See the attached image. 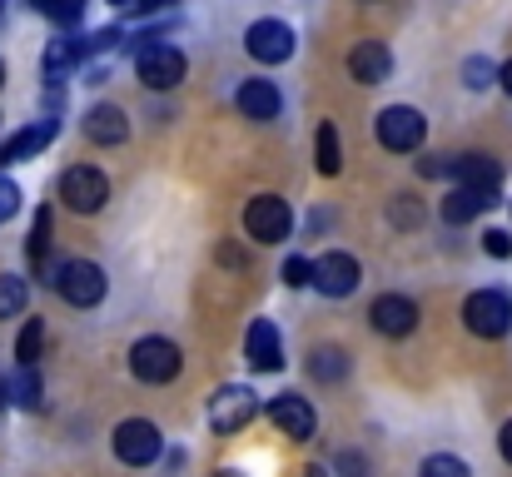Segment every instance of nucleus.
Segmentation results:
<instances>
[{
	"instance_id": "obj_1",
	"label": "nucleus",
	"mask_w": 512,
	"mask_h": 477,
	"mask_svg": "<svg viewBox=\"0 0 512 477\" xmlns=\"http://www.w3.org/2000/svg\"><path fill=\"white\" fill-rule=\"evenodd\" d=\"M50 284H55V294H60L70 309H95V304L105 299V289H110L105 269L90 264V259H65V264L55 269Z\"/></svg>"
},
{
	"instance_id": "obj_2",
	"label": "nucleus",
	"mask_w": 512,
	"mask_h": 477,
	"mask_svg": "<svg viewBox=\"0 0 512 477\" xmlns=\"http://www.w3.org/2000/svg\"><path fill=\"white\" fill-rule=\"evenodd\" d=\"M179 368H184V358H179V348H174L170 338H140V343L130 348V373H135L140 383H150V388L174 383Z\"/></svg>"
},
{
	"instance_id": "obj_3",
	"label": "nucleus",
	"mask_w": 512,
	"mask_h": 477,
	"mask_svg": "<svg viewBox=\"0 0 512 477\" xmlns=\"http://www.w3.org/2000/svg\"><path fill=\"white\" fill-rule=\"evenodd\" d=\"M373 135H378V145H383V150H393V155H408V150H418V145H423V135H428V120H423L413 105H388V110L378 115Z\"/></svg>"
},
{
	"instance_id": "obj_4",
	"label": "nucleus",
	"mask_w": 512,
	"mask_h": 477,
	"mask_svg": "<svg viewBox=\"0 0 512 477\" xmlns=\"http://www.w3.org/2000/svg\"><path fill=\"white\" fill-rule=\"evenodd\" d=\"M244 229H249V239H259V244H284L289 229H294V214H289V204H284L279 194H254V199L244 204Z\"/></svg>"
},
{
	"instance_id": "obj_5",
	"label": "nucleus",
	"mask_w": 512,
	"mask_h": 477,
	"mask_svg": "<svg viewBox=\"0 0 512 477\" xmlns=\"http://www.w3.org/2000/svg\"><path fill=\"white\" fill-rule=\"evenodd\" d=\"M60 199H65L75 214H95V209H105V199H110V179H105L95 164H70V169L60 174Z\"/></svg>"
},
{
	"instance_id": "obj_6",
	"label": "nucleus",
	"mask_w": 512,
	"mask_h": 477,
	"mask_svg": "<svg viewBox=\"0 0 512 477\" xmlns=\"http://www.w3.org/2000/svg\"><path fill=\"white\" fill-rule=\"evenodd\" d=\"M160 448H165V438H160V428L150 418H125L115 428V458L125 468H150L160 458Z\"/></svg>"
},
{
	"instance_id": "obj_7",
	"label": "nucleus",
	"mask_w": 512,
	"mask_h": 477,
	"mask_svg": "<svg viewBox=\"0 0 512 477\" xmlns=\"http://www.w3.org/2000/svg\"><path fill=\"white\" fill-rule=\"evenodd\" d=\"M463 323H468L478 338H503L512 328V299L503 289H478V294H468V304H463Z\"/></svg>"
},
{
	"instance_id": "obj_8",
	"label": "nucleus",
	"mask_w": 512,
	"mask_h": 477,
	"mask_svg": "<svg viewBox=\"0 0 512 477\" xmlns=\"http://www.w3.org/2000/svg\"><path fill=\"white\" fill-rule=\"evenodd\" d=\"M254 413H259V398H254V388H244V383H229V388H219V393L209 398V428H214V433H239Z\"/></svg>"
},
{
	"instance_id": "obj_9",
	"label": "nucleus",
	"mask_w": 512,
	"mask_h": 477,
	"mask_svg": "<svg viewBox=\"0 0 512 477\" xmlns=\"http://www.w3.org/2000/svg\"><path fill=\"white\" fill-rule=\"evenodd\" d=\"M135 70H140L145 90H174V85L184 80V55H179L174 45H140Z\"/></svg>"
},
{
	"instance_id": "obj_10",
	"label": "nucleus",
	"mask_w": 512,
	"mask_h": 477,
	"mask_svg": "<svg viewBox=\"0 0 512 477\" xmlns=\"http://www.w3.org/2000/svg\"><path fill=\"white\" fill-rule=\"evenodd\" d=\"M244 50L259 60V65H284L294 55V30L284 20H254L249 35H244Z\"/></svg>"
},
{
	"instance_id": "obj_11",
	"label": "nucleus",
	"mask_w": 512,
	"mask_h": 477,
	"mask_svg": "<svg viewBox=\"0 0 512 477\" xmlns=\"http://www.w3.org/2000/svg\"><path fill=\"white\" fill-rule=\"evenodd\" d=\"M269 423H274L284 438L309 443V438H314V428H319V413L309 408V398H299V393H279V398L269 403Z\"/></svg>"
},
{
	"instance_id": "obj_12",
	"label": "nucleus",
	"mask_w": 512,
	"mask_h": 477,
	"mask_svg": "<svg viewBox=\"0 0 512 477\" xmlns=\"http://www.w3.org/2000/svg\"><path fill=\"white\" fill-rule=\"evenodd\" d=\"M324 299H348L353 289H358V259L353 254H343V249H334V254H324V259H314V279H309Z\"/></svg>"
},
{
	"instance_id": "obj_13",
	"label": "nucleus",
	"mask_w": 512,
	"mask_h": 477,
	"mask_svg": "<svg viewBox=\"0 0 512 477\" xmlns=\"http://www.w3.org/2000/svg\"><path fill=\"white\" fill-rule=\"evenodd\" d=\"M244 358H249L254 373H279V368H284V338H279V328H274L269 318H254V323H249V333H244Z\"/></svg>"
},
{
	"instance_id": "obj_14",
	"label": "nucleus",
	"mask_w": 512,
	"mask_h": 477,
	"mask_svg": "<svg viewBox=\"0 0 512 477\" xmlns=\"http://www.w3.org/2000/svg\"><path fill=\"white\" fill-rule=\"evenodd\" d=\"M368 318H373L378 333H388V338H408V333L418 328V304L403 299V294H383V299H373Z\"/></svg>"
},
{
	"instance_id": "obj_15",
	"label": "nucleus",
	"mask_w": 512,
	"mask_h": 477,
	"mask_svg": "<svg viewBox=\"0 0 512 477\" xmlns=\"http://www.w3.org/2000/svg\"><path fill=\"white\" fill-rule=\"evenodd\" d=\"M348 70H353L358 85H383L393 75V55H388L383 40H358L353 55H348Z\"/></svg>"
},
{
	"instance_id": "obj_16",
	"label": "nucleus",
	"mask_w": 512,
	"mask_h": 477,
	"mask_svg": "<svg viewBox=\"0 0 512 477\" xmlns=\"http://www.w3.org/2000/svg\"><path fill=\"white\" fill-rule=\"evenodd\" d=\"M234 105H239L249 120H274L284 100H279V85H274V80H244L239 95H234Z\"/></svg>"
},
{
	"instance_id": "obj_17",
	"label": "nucleus",
	"mask_w": 512,
	"mask_h": 477,
	"mask_svg": "<svg viewBox=\"0 0 512 477\" xmlns=\"http://www.w3.org/2000/svg\"><path fill=\"white\" fill-rule=\"evenodd\" d=\"M85 135H90L95 145H125L130 120H125V110H120V105H95V110L85 115Z\"/></svg>"
},
{
	"instance_id": "obj_18",
	"label": "nucleus",
	"mask_w": 512,
	"mask_h": 477,
	"mask_svg": "<svg viewBox=\"0 0 512 477\" xmlns=\"http://www.w3.org/2000/svg\"><path fill=\"white\" fill-rule=\"evenodd\" d=\"M453 174H458V184H468V189H488V194H503V169H498V159H488V155H463V159H453Z\"/></svg>"
},
{
	"instance_id": "obj_19",
	"label": "nucleus",
	"mask_w": 512,
	"mask_h": 477,
	"mask_svg": "<svg viewBox=\"0 0 512 477\" xmlns=\"http://www.w3.org/2000/svg\"><path fill=\"white\" fill-rule=\"evenodd\" d=\"M55 140V120H40V125H25L20 135H10L5 145H0V164H20V159L40 155L45 145Z\"/></svg>"
},
{
	"instance_id": "obj_20",
	"label": "nucleus",
	"mask_w": 512,
	"mask_h": 477,
	"mask_svg": "<svg viewBox=\"0 0 512 477\" xmlns=\"http://www.w3.org/2000/svg\"><path fill=\"white\" fill-rule=\"evenodd\" d=\"M493 204H498V194L458 184V189L443 199V219H448V224H468V219H478V214H483V209H493Z\"/></svg>"
},
{
	"instance_id": "obj_21",
	"label": "nucleus",
	"mask_w": 512,
	"mask_h": 477,
	"mask_svg": "<svg viewBox=\"0 0 512 477\" xmlns=\"http://www.w3.org/2000/svg\"><path fill=\"white\" fill-rule=\"evenodd\" d=\"M25 254H30V269L35 274H50V209L35 214V229L25 239Z\"/></svg>"
},
{
	"instance_id": "obj_22",
	"label": "nucleus",
	"mask_w": 512,
	"mask_h": 477,
	"mask_svg": "<svg viewBox=\"0 0 512 477\" xmlns=\"http://www.w3.org/2000/svg\"><path fill=\"white\" fill-rule=\"evenodd\" d=\"M10 403H20V408H45V383H40V373L35 368H20L15 378H10Z\"/></svg>"
},
{
	"instance_id": "obj_23",
	"label": "nucleus",
	"mask_w": 512,
	"mask_h": 477,
	"mask_svg": "<svg viewBox=\"0 0 512 477\" xmlns=\"http://www.w3.org/2000/svg\"><path fill=\"white\" fill-rule=\"evenodd\" d=\"M75 60H85V40H50V50H45V75L60 80Z\"/></svg>"
},
{
	"instance_id": "obj_24",
	"label": "nucleus",
	"mask_w": 512,
	"mask_h": 477,
	"mask_svg": "<svg viewBox=\"0 0 512 477\" xmlns=\"http://www.w3.org/2000/svg\"><path fill=\"white\" fill-rule=\"evenodd\" d=\"M309 373H314L319 383H339V378H348V353H343V348H319V353L309 358Z\"/></svg>"
},
{
	"instance_id": "obj_25",
	"label": "nucleus",
	"mask_w": 512,
	"mask_h": 477,
	"mask_svg": "<svg viewBox=\"0 0 512 477\" xmlns=\"http://www.w3.org/2000/svg\"><path fill=\"white\" fill-rule=\"evenodd\" d=\"M40 348H45V323H40V318H30V323L20 328V338H15V358H20V368H35Z\"/></svg>"
},
{
	"instance_id": "obj_26",
	"label": "nucleus",
	"mask_w": 512,
	"mask_h": 477,
	"mask_svg": "<svg viewBox=\"0 0 512 477\" xmlns=\"http://www.w3.org/2000/svg\"><path fill=\"white\" fill-rule=\"evenodd\" d=\"M25 304H30V289H25V279H15V274H0V318L25 314Z\"/></svg>"
},
{
	"instance_id": "obj_27",
	"label": "nucleus",
	"mask_w": 512,
	"mask_h": 477,
	"mask_svg": "<svg viewBox=\"0 0 512 477\" xmlns=\"http://www.w3.org/2000/svg\"><path fill=\"white\" fill-rule=\"evenodd\" d=\"M35 15H45V20H55V25H75L80 20V10H85V0H25Z\"/></svg>"
},
{
	"instance_id": "obj_28",
	"label": "nucleus",
	"mask_w": 512,
	"mask_h": 477,
	"mask_svg": "<svg viewBox=\"0 0 512 477\" xmlns=\"http://www.w3.org/2000/svg\"><path fill=\"white\" fill-rule=\"evenodd\" d=\"M339 169H343L339 130L334 125H319V174H339Z\"/></svg>"
},
{
	"instance_id": "obj_29",
	"label": "nucleus",
	"mask_w": 512,
	"mask_h": 477,
	"mask_svg": "<svg viewBox=\"0 0 512 477\" xmlns=\"http://www.w3.org/2000/svg\"><path fill=\"white\" fill-rule=\"evenodd\" d=\"M418 477H473V473H468V463H458L448 453H433V458H423Z\"/></svg>"
},
{
	"instance_id": "obj_30",
	"label": "nucleus",
	"mask_w": 512,
	"mask_h": 477,
	"mask_svg": "<svg viewBox=\"0 0 512 477\" xmlns=\"http://www.w3.org/2000/svg\"><path fill=\"white\" fill-rule=\"evenodd\" d=\"M279 274H284V284H289V289H304V284L314 279V264H309L304 254H294V259H284V269H279Z\"/></svg>"
},
{
	"instance_id": "obj_31",
	"label": "nucleus",
	"mask_w": 512,
	"mask_h": 477,
	"mask_svg": "<svg viewBox=\"0 0 512 477\" xmlns=\"http://www.w3.org/2000/svg\"><path fill=\"white\" fill-rule=\"evenodd\" d=\"M488 80H493V65H488L483 55H473V60L463 65V85H468V90H483Z\"/></svg>"
},
{
	"instance_id": "obj_32",
	"label": "nucleus",
	"mask_w": 512,
	"mask_h": 477,
	"mask_svg": "<svg viewBox=\"0 0 512 477\" xmlns=\"http://www.w3.org/2000/svg\"><path fill=\"white\" fill-rule=\"evenodd\" d=\"M15 209H20V189H15V179H5V174H0V224H5V219H15Z\"/></svg>"
},
{
	"instance_id": "obj_33",
	"label": "nucleus",
	"mask_w": 512,
	"mask_h": 477,
	"mask_svg": "<svg viewBox=\"0 0 512 477\" xmlns=\"http://www.w3.org/2000/svg\"><path fill=\"white\" fill-rule=\"evenodd\" d=\"M483 249H488L493 259H508V254H512V239L503 234V229H488V234H483Z\"/></svg>"
},
{
	"instance_id": "obj_34",
	"label": "nucleus",
	"mask_w": 512,
	"mask_h": 477,
	"mask_svg": "<svg viewBox=\"0 0 512 477\" xmlns=\"http://www.w3.org/2000/svg\"><path fill=\"white\" fill-rule=\"evenodd\" d=\"M339 473L343 477H363V473H368V463H363L358 453H343V458H339Z\"/></svg>"
},
{
	"instance_id": "obj_35",
	"label": "nucleus",
	"mask_w": 512,
	"mask_h": 477,
	"mask_svg": "<svg viewBox=\"0 0 512 477\" xmlns=\"http://www.w3.org/2000/svg\"><path fill=\"white\" fill-rule=\"evenodd\" d=\"M393 219H398V224H403V229H408V224H413V219H418V209H413V204H408V194H403V199H398V214H393Z\"/></svg>"
},
{
	"instance_id": "obj_36",
	"label": "nucleus",
	"mask_w": 512,
	"mask_h": 477,
	"mask_svg": "<svg viewBox=\"0 0 512 477\" xmlns=\"http://www.w3.org/2000/svg\"><path fill=\"white\" fill-rule=\"evenodd\" d=\"M174 0H130V10H140V15H150V10H165Z\"/></svg>"
},
{
	"instance_id": "obj_37",
	"label": "nucleus",
	"mask_w": 512,
	"mask_h": 477,
	"mask_svg": "<svg viewBox=\"0 0 512 477\" xmlns=\"http://www.w3.org/2000/svg\"><path fill=\"white\" fill-rule=\"evenodd\" d=\"M498 453L512 463V423H503V433H498Z\"/></svg>"
},
{
	"instance_id": "obj_38",
	"label": "nucleus",
	"mask_w": 512,
	"mask_h": 477,
	"mask_svg": "<svg viewBox=\"0 0 512 477\" xmlns=\"http://www.w3.org/2000/svg\"><path fill=\"white\" fill-rule=\"evenodd\" d=\"M498 80H503V90H508V95H512V60H508V65H503V70H498Z\"/></svg>"
},
{
	"instance_id": "obj_39",
	"label": "nucleus",
	"mask_w": 512,
	"mask_h": 477,
	"mask_svg": "<svg viewBox=\"0 0 512 477\" xmlns=\"http://www.w3.org/2000/svg\"><path fill=\"white\" fill-rule=\"evenodd\" d=\"M5 408H10V383L0 378V413H5Z\"/></svg>"
},
{
	"instance_id": "obj_40",
	"label": "nucleus",
	"mask_w": 512,
	"mask_h": 477,
	"mask_svg": "<svg viewBox=\"0 0 512 477\" xmlns=\"http://www.w3.org/2000/svg\"><path fill=\"white\" fill-rule=\"evenodd\" d=\"M304 477H324V473H319V468H309V473H304Z\"/></svg>"
},
{
	"instance_id": "obj_41",
	"label": "nucleus",
	"mask_w": 512,
	"mask_h": 477,
	"mask_svg": "<svg viewBox=\"0 0 512 477\" xmlns=\"http://www.w3.org/2000/svg\"><path fill=\"white\" fill-rule=\"evenodd\" d=\"M110 5H130V0H110Z\"/></svg>"
},
{
	"instance_id": "obj_42",
	"label": "nucleus",
	"mask_w": 512,
	"mask_h": 477,
	"mask_svg": "<svg viewBox=\"0 0 512 477\" xmlns=\"http://www.w3.org/2000/svg\"><path fill=\"white\" fill-rule=\"evenodd\" d=\"M0 85H5V65H0Z\"/></svg>"
},
{
	"instance_id": "obj_43",
	"label": "nucleus",
	"mask_w": 512,
	"mask_h": 477,
	"mask_svg": "<svg viewBox=\"0 0 512 477\" xmlns=\"http://www.w3.org/2000/svg\"><path fill=\"white\" fill-rule=\"evenodd\" d=\"M219 477H229V473H219Z\"/></svg>"
},
{
	"instance_id": "obj_44",
	"label": "nucleus",
	"mask_w": 512,
	"mask_h": 477,
	"mask_svg": "<svg viewBox=\"0 0 512 477\" xmlns=\"http://www.w3.org/2000/svg\"><path fill=\"white\" fill-rule=\"evenodd\" d=\"M0 10H5V5H0Z\"/></svg>"
}]
</instances>
